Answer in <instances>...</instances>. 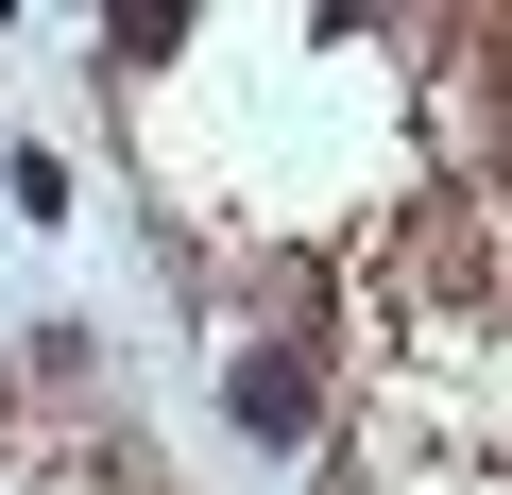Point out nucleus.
Returning <instances> with one entry per match:
<instances>
[{
	"label": "nucleus",
	"instance_id": "1",
	"mask_svg": "<svg viewBox=\"0 0 512 495\" xmlns=\"http://www.w3.org/2000/svg\"><path fill=\"white\" fill-rule=\"evenodd\" d=\"M222 410H239V444H308V427H325L308 342H239V359H222Z\"/></svg>",
	"mask_w": 512,
	"mask_h": 495
},
{
	"label": "nucleus",
	"instance_id": "2",
	"mask_svg": "<svg viewBox=\"0 0 512 495\" xmlns=\"http://www.w3.org/2000/svg\"><path fill=\"white\" fill-rule=\"evenodd\" d=\"M0 410H18V393H0Z\"/></svg>",
	"mask_w": 512,
	"mask_h": 495
}]
</instances>
